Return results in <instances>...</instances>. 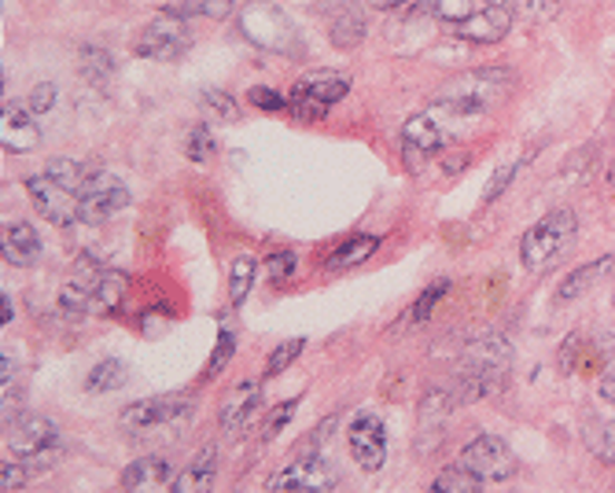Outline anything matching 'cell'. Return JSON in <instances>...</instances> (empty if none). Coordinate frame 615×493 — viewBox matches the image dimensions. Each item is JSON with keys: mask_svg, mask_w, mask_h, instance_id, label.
Here are the masks:
<instances>
[{"mask_svg": "<svg viewBox=\"0 0 615 493\" xmlns=\"http://www.w3.org/2000/svg\"><path fill=\"white\" fill-rule=\"evenodd\" d=\"M509 92H512L509 67H476L446 81L436 92V100H431V107H436L446 122H461V118H479L494 111L501 100H509Z\"/></svg>", "mask_w": 615, "mask_h": 493, "instance_id": "obj_1", "label": "cell"}, {"mask_svg": "<svg viewBox=\"0 0 615 493\" xmlns=\"http://www.w3.org/2000/svg\"><path fill=\"white\" fill-rule=\"evenodd\" d=\"M578 233V218L572 210H553L538 225L527 228V236L520 239V262L530 273H546L568 255Z\"/></svg>", "mask_w": 615, "mask_h": 493, "instance_id": "obj_2", "label": "cell"}, {"mask_svg": "<svg viewBox=\"0 0 615 493\" xmlns=\"http://www.w3.org/2000/svg\"><path fill=\"white\" fill-rule=\"evenodd\" d=\"M240 30L258 48H270V52H281V56L303 52V38H299L295 19L281 4H270V0H255V4L240 11Z\"/></svg>", "mask_w": 615, "mask_h": 493, "instance_id": "obj_3", "label": "cell"}, {"mask_svg": "<svg viewBox=\"0 0 615 493\" xmlns=\"http://www.w3.org/2000/svg\"><path fill=\"white\" fill-rule=\"evenodd\" d=\"M346 89H351V78L346 75H310L287 92V107H292L295 118H303V122H318V118H324L343 100Z\"/></svg>", "mask_w": 615, "mask_h": 493, "instance_id": "obj_4", "label": "cell"}, {"mask_svg": "<svg viewBox=\"0 0 615 493\" xmlns=\"http://www.w3.org/2000/svg\"><path fill=\"white\" fill-rule=\"evenodd\" d=\"M78 199H81V221L86 225H104L111 214H118L123 207H129V188L123 177L107 174V170H96L81 180L78 188Z\"/></svg>", "mask_w": 615, "mask_h": 493, "instance_id": "obj_5", "label": "cell"}, {"mask_svg": "<svg viewBox=\"0 0 615 493\" xmlns=\"http://www.w3.org/2000/svg\"><path fill=\"white\" fill-rule=\"evenodd\" d=\"M188 27H185V16H177L174 8H166L163 16H155L148 27L137 33V56L140 59H177L188 52Z\"/></svg>", "mask_w": 615, "mask_h": 493, "instance_id": "obj_6", "label": "cell"}, {"mask_svg": "<svg viewBox=\"0 0 615 493\" xmlns=\"http://www.w3.org/2000/svg\"><path fill=\"white\" fill-rule=\"evenodd\" d=\"M196 402L185 398V394H163V398H148V402H133L123 408V427L129 431H159V427H174L185 424L192 416Z\"/></svg>", "mask_w": 615, "mask_h": 493, "instance_id": "obj_7", "label": "cell"}, {"mask_svg": "<svg viewBox=\"0 0 615 493\" xmlns=\"http://www.w3.org/2000/svg\"><path fill=\"white\" fill-rule=\"evenodd\" d=\"M335 486V467L321 453L295 456L284 472L270 479V493H324Z\"/></svg>", "mask_w": 615, "mask_h": 493, "instance_id": "obj_8", "label": "cell"}, {"mask_svg": "<svg viewBox=\"0 0 615 493\" xmlns=\"http://www.w3.org/2000/svg\"><path fill=\"white\" fill-rule=\"evenodd\" d=\"M27 191L33 199V207H38V214L45 221L52 225H75L81 221V199L75 188L59 185V180H52L48 174H38L27 180Z\"/></svg>", "mask_w": 615, "mask_h": 493, "instance_id": "obj_9", "label": "cell"}, {"mask_svg": "<svg viewBox=\"0 0 615 493\" xmlns=\"http://www.w3.org/2000/svg\"><path fill=\"white\" fill-rule=\"evenodd\" d=\"M461 467H468L476 479L484 483H505L516 472V456L509 453L501 438L494 435H479L461 450Z\"/></svg>", "mask_w": 615, "mask_h": 493, "instance_id": "obj_10", "label": "cell"}, {"mask_svg": "<svg viewBox=\"0 0 615 493\" xmlns=\"http://www.w3.org/2000/svg\"><path fill=\"white\" fill-rule=\"evenodd\" d=\"M4 442L8 450L16 456H41V453H52L56 442H59V431L48 416H11L8 427H4Z\"/></svg>", "mask_w": 615, "mask_h": 493, "instance_id": "obj_11", "label": "cell"}, {"mask_svg": "<svg viewBox=\"0 0 615 493\" xmlns=\"http://www.w3.org/2000/svg\"><path fill=\"white\" fill-rule=\"evenodd\" d=\"M446 140H450V122L436 111V107H428V111L413 115L409 122L402 126V144H406V155H436L439 148H446Z\"/></svg>", "mask_w": 615, "mask_h": 493, "instance_id": "obj_12", "label": "cell"}, {"mask_svg": "<svg viewBox=\"0 0 615 493\" xmlns=\"http://www.w3.org/2000/svg\"><path fill=\"white\" fill-rule=\"evenodd\" d=\"M346 442H351L354 461L365 472H377L388 461V431H383L380 416H358L351 431H346Z\"/></svg>", "mask_w": 615, "mask_h": 493, "instance_id": "obj_13", "label": "cell"}, {"mask_svg": "<svg viewBox=\"0 0 615 493\" xmlns=\"http://www.w3.org/2000/svg\"><path fill=\"white\" fill-rule=\"evenodd\" d=\"M0 144L11 155H27L41 144V126L33 118L30 107L22 103H8L4 100V115H0Z\"/></svg>", "mask_w": 615, "mask_h": 493, "instance_id": "obj_14", "label": "cell"}, {"mask_svg": "<svg viewBox=\"0 0 615 493\" xmlns=\"http://www.w3.org/2000/svg\"><path fill=\"white\" fill-rule=\"evenodd\" d=\"M512 16L498 4H487L484 11H476L472 19H465L461 27H453V38H461L468 45H498L509 38L512 30Z\"/></svg>", "mask_w": 615, "mask_h": 493, "instance_id": "obj_15", "label": "cell"}, {"mask_svg": "<svg viewBox=\"0 0 615 493\" xmlns=\"http://www.w3.org/2000/svg\"><path fill=\"white\" fill-rule=\"evenodd\" d=\"M123 490L126 493H174L170 464H166L163 456H140V461H133L126 467Z\"/></svg>", "mask_w": 615, "mask_h": 493, "instance_id": "obj_16", "label": "cell"}, {"mask_svg": "<svg viewBox=\"0 0 615 493\" xmlns=\"http://www.w3.org/2000/svg\"><path fill=\"white\" fill-rule=\"evenodd\" d=\"M0 255L11 266H33L41 258V236L30 221H11L4 225V236H0Z\"/></svg>", "mask_w": 615, "mask_h": 493, "instance_id": "obj_17", "label": "cell"}, {"mask_svg": "<svg viewBox=\"0 0 615 493\" xmlns=\"http://www.w3.org/2000/svg\"><path fill=\"white\" fill-rule=\"evenodd\" d=\"M214 475H218V450L203 446L192 461L185 464V472L174 479V493H211Z\"/></svg>", "mask_w": 615, "mask_h": 493, "instance_id": "obj_18", "label": "cell"}, {"mask_svg": "<svg viewBox=\"0 0 615 493\" xmlns=\"http://www.w3.org/2000/svg\"><path fill=\"white\" fill-rule=\"evenodd\" d=\"M255 405H258V383L255 379L236 383V387L225 394V402H222V427L228 431V435H236L240 424H247L251 413H255Z\"/></svg>", "mask_w": 615, "mask_h": 493, "instance_id": "obj_19", "label": "cell"}, {"mask_svg": "<svg viewBox=\"0 0 615 493\" xmlns=\"http://www.w3.org/2000/svg\"><path fill=\"white\" fill-rule=\"evenodd\" d=\"M377 250H380V236H354V239H346V244H340L332 250L329 262H324V269L329 273L354 269V266H361V262H369Z\"/></svg>", "mask_w": 615, "mask_h": 493, "instance_id": "obj_20", "label": "cell"}, {"mask_svg": "<svg viewBox=\"0 0 615 493\" xmlns=\"http://www.w3.org/2000/svg\"><path fill=\"white\" fill-rule=\"evenodd\" d=\"M608 269H615V255L601 258V262H589V266H583V269H575L568 280L557 287V303H575V298H583Z\"/></svg>", "mask_w": 615, "mask_h": 493, "instance_id": "obj_21", "label": "cell"}, {"mask_svg": "<svg viewBox=\"0 0 615 493\" xmlns=\"http://www.w3.org/2000/svg\"><path fill=\"white\" fill-rule=\"evenodd\" d=\"M490 4L505 8L512 19L530 22V27H538V22H549V19L560 16V0H490Z\"/></svg>", "mask_w": 615, "mask_h": 493, "instance_id": "obj_22", "label": "cell"}, {"mask_svg": "<svg viewBox=\"0 0 615 493\" xmlns=\"http://www.w3.org/2000/svg\"><path fill=\"white\" fill-rule=\"evenodd\" d=\"M126 292H129V276L104 269V280H100V287H96V298H92V309H100V314H118V306L126 303Z\"/></svg>", "mask_w": 615, "mask_h": 493, "instance_id": "obj_23", "label": "cell"}, {"mask_svg": "<svg viewBox=\"0 0 615 493\" xmlns=\"http://www.w3.org/2000/svg\"><path fill=\"white\" fill-rule=\"evenodd\" d=\"M126 383V365L118 357H104L96 361V368L86 376V391L92 394H111Z\"/></svg>", "mask_w": 615, "mask_h": 493, "instance_id": "obj_24", "label": "cell"}, {"mask_svg": "<svg viewBox=\"0 0 615 493\" xmlns=\"http://www.w3.org/2000/svg\"><path fill=\"white\" fill-rule=\"evenodd\" d=\"M255 273H258V262L251 255H240L233 262V269H228V303L244 306V298L251 295V287H255Z\"/></svg>", "mask_w": 615, "mask_h": 493, "instance_id": "obj_25", "label": "cell"}, {"mask_svg": "<svg viewBox=\"0 0 615 493\" xmlns=\"http://www.w3.org/2000/svg\"><path fill=\"white\" fill-rule=\"evenodd\" d=\"M479 486H484V479H476L468 467H442V472L436 475V483L428 486V493H479Z\"/></svg>", "mask_w": 615, "mask_h": 493, "instance_id": "obj_26", "label": "cell"}, {"mask_svg": "<svg viewBox=\"0 0 615 493\" xmlns=\"http://www.w3.org/2000/svg\"><path fill=\"white\" fill-rule=\"evenodd\" d=\"M306 351V339H284L270 351V361H265V376H281V372L292 365V361Z\"/></svg>", "mask_w": 615, "mask_h": 493, "instance_id": "obj_27", "label": "cell"}, {"mask_svg": "<svg viewBox=\"0 0 615 493\" xmlns=\"http://www.w3.org/2000/svg\"><path fill=\"white\" fill-rule=\"evenodd\" d=\"M233 354H236V335L228 332V328H222V332H218V343H214V354H211V361H207V372H203V379L222 376L225 365L233 361Z\"/></svg>", "mask_w": 615, "mask_h": 493, "instance_id": "obj_28", "label": "cell"}, {"mask_svg": "<svg viewBox=\"0 0 615 493\" xmlns=\"http://www.w3.org/2000/svg\"><path fill=\"white\" fill-rule=\"evenodd\" d=\"M446 292H450V280H436V284H431L428 292L420 295L417 303H413V309H409V314H406V324H420V321H428V317H431V309H436V306L442 303V295H446Z\"/></svg>", "mask_w": 615, "mask_h": 493, "instance_id": "obj_29", "label": "cell"}, {"mask_svg": "<svg viewBox=\"0 0 615 493\" xmlns=\"http://www.w3.org/2000/svg\"><path fill=\"white\" fill-rule=\"evenodd\" d=\"M185 151H188L192 162H207V159H214V155H218V140H214V134H211L207 126H196L188 134V140H185Z\"/></svg>", "mask_w": 615, "mask_h": 493, "instance_id": "obj_30", "label": "cell"}, {"mask_svg": "<svg viewBox=\"0 0 615 493\" xmlns=\"http://www.w3.org/2000/svg\"><path fill=\"white\" fill-rule=\"evenodd\" d=\"M45 174L52 177V180H59V185L75 188V191L81 188V180L89 177V170H86V166H81L78 159H52V166H48Z\"/></svg>", "mask_w": 615, "mask_h": 493, "instance_id": "obj_31", "label": "cell"}, {"mask_svg": "<svg viewBox=\"0 0 615 493\" xmlns=\"http://www.w3.org/2000/svg\"><path fill=\"white\" fill-rule=\"evenodd\" d=\"M33 461H38V456H19V461H4V472H0V490L11 493V490L27 486V479L33 472Z\"/></svg>", "mask_w": 615, "mask_h": 493, "instance_id": "obj_32", "label": "cell"}, {"mask_svg": "<svg viewBox=\"0 0 615 493\" xmlns=\"http://www.w3.org/2000/svg\"><path fill=\"white\" fill-rule=\"evenodd\" d=\"M78 67H81V75L92 78V81H96V78H107V75H111V56H107L104 48L86 45V48H81Z\"/></svg>", "mask_w": 615, "mask_h": 493, "instance_id": "obj_33", "label": "cell"}, {"mask_svg": "<svg viewBox=\"0 0 615 493\" xmlns=\"http://www.w3.org/2000/svg\"><path fill=\"white\" fill-rule=\"evenodd\" d=\"M589 450L597 453L601 464L615 467V424H597L589 431Z\"/></svg>", "mask_w": 615, "mask_h": 493, "instance_id": "obj_34", "label": "cell"}, {"mask_svg": "<svg viewBox=\"0 0 615 493\" xmlns=\"http://www.w3.org/2000/svg\"><path fill=\"white\" fill-rule=\"evenodd\" d=\"M203 107H207L211 115L225 118V122H236V118H240V103L228 92H222V89H203Z\"/></svg>", "mask_w": 615, "mask_h": 493, "instance_id": "obj_35", "label": "cell"}, {"mask_svg": "<svg viewBox=\"0 0 615 493\" xmlns=\"http://www.w3.org/2000/svg\"><path fill=\"white\" fill-rule=\"evenodd\" d=\"M516 170H520V159H509V162H501L498 170H494V177L487 180V191H484V207H490L494 199L505 196V188L512 185Z\"/></svg>", "mask_w": 615, "mask_h": 493, "instance_id": "obj_36", "label": "cell"}, {"mask_svg": "<svg viewBox=\"0 0 615 493\" xmlns=\"http://www.w3.org/2000/svg\"><path fill=\"white\" fill-rule=\"evenodd\" d=\"M472 16H476V4H472V0H436V19L450 22V30L461 27V22L472 19Z\"/></svg>", "mask_w": 615, "mask_h": 493, "instance_id": "obj_37", "label": "cell"}, {"mask_svg": "<svg viewBox=\"0 0 615 493\" xmlns=\"http://www.w3.org/2000/svg\"><path fill=\"white\" fill-rule=\"evenodd\" d=\"M295 408H299V402H284V405H276L270 416H265V424H262V431H258V442H262V446H265V442H273L276 435H281L287 420L295 416Z\"/></svg>", "mask_w": 615, "mask_h": 493, "instance_id": "obj_38", "label": "cell"}, {"mask_svg": "<svg viewBox=\"0 0 615 493\" xmlns=\"http://www.w3.org/2000/svg\"><path fill=\"white\" fill-rule=\"evenodd\" d=\"M332 435H335V416H332V420H321V424L313 427L310 435L295 446V456H313V453H318V450L324 446V442L332 438Z\"/></svg>", "mask_w": 615, "mask_h": 493, "instance_id": "obj_39", "label": "cell"}, {"mask_svg": "<svg viewBox=\"0 0 615 493\" xmlns=\"http://www.w3.org/2000/svg\"><path fill=\"white\" fill-rule=\"evenodd\" d=\"M332 38H335V45H343V48L358 45L361 38H365V19L346 16V22H335V27H332Z\"/></svg>", "mask_w": 615, "mask_h": 493, "instance_id": "obj_40", "label": "cell"}, {"mask_svg": "<svg viewBox=\"0 0 615 493\" xmlns=\"http://www.w3.org/2000/svg\"><path fill=\"white\" fill-rule=\"evenodd\" d=\"M247 100L258 107V111H287V96H281L276 89H265V86H255L247 92Z\"/></svg>", "mask_w": 615, "mask_h": 493, "instance_id": "obj_41", "label": "cell"}, {"mask_svg": "<svg viewBox=\"0 0 615 493\" xmlns=\"http://www.w3.org/2000/svg\"><path fill=\"white\" fill-rule=\"evenodd\" d=\"M52 103H56V86H52V81H41V86H33L30 96H27V107L33 115L52 111Z\"/></svg>", "mask_w": 615, "mask_h": 493, "instance_id": "obj_42", "label": "cell"}, {"mask_svg": "<svg viewBox=\"0 0 615 493\" xmlns=\"http://www.w3.org/2000/svg\"><path fill=\"white\" fill-rule=\"evenodd\" d=\"M265 269H270V280L281 284L295 273V255L292 250H276V255H270V262H265Z\"/></svg>", "mask_w": 615, "mask_h": 493, "instance_id": "obj_43", "label": "cell"}, {"mask_svg": "<svg viewBox=\"0 0 615 493\" xmlns=\"http://www.w3.org/2000/svg\"><path fill=\"white\" fill-rule=\"evenodd\" d=\"M203 16H211V19H225L228 11H233V4H228V0H203Z\"/></svg>", "mask_w": 615, "mask_h": 493, "instance_id": "obj_44", "label": "cell"}, {"mask_svg": "<svg viewBox=\"0 0 615 493\" xmlns=\"http://www.w3.org/2000/svg\"><path fill=\"white\" fill-rule=\"evenodd\" d=\"M0 306H4V309H0V321H11V314H16V309H11V298H8V292H4V298H0Z\"/></svg>", "mask_w": 615, "mask_h": 493, "instance_id": "obj_45", "label": "cell"}, {"mask_svg": "<svg viewBox=\"0 0 615 493\" xmlns=\"http://www.w3.org/2000/svg\"><path fill=\"white\" fill-rule=\"evenodd\" d=\"M601 391H605V402H615V379H605V383H601Z\"/></svg>", "mask_w": 615, "mask_h": 493, "instance_id": "obj_46", "label": "cell"}, {"mask_svg": "<svg viewBox=\"0 0 615 493\" xmlns=\"http://www.w3.org/2000/svg\"><path fill=\"white\" fill-rule=\"evenodd\" d=\"M398 4H406V0H372V8H383V11H388V8H398Z\"/></svg>", "mask_w": 615, "mask_h": 493, "instance_id": "obj_47", "label": "cell"}, {"mask_svg": "<svg viewBox=\"0 0 615 493\" xmlns=\"http://www.w3.org/2000/svg\"><path fill=\"white\" fill-rule=\"evenodd\" d=\"M608 188L615 191V159H612V170H608Z\"/></svg>", "mask_w": 615, "mask_h": 493, "instance_id": "obj_48", "label": "cell"}]
</instances>
